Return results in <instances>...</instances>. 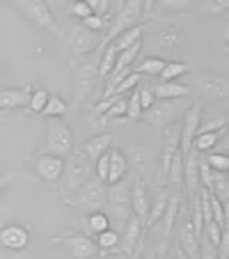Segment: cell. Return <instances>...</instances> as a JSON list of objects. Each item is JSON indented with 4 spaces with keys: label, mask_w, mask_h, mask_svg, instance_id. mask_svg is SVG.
I'll list each match as a JSON object with an SVG mask.
<instances>
[{
    "label": "cell",
    "mask_w": 229,
    "mask_h": 259,
    "mask_svg": "<svg viewBox=\"0 0 229 259\" xmlns=\"http://www.w3.org/2000/svg\"><path fill=\"white\" fill-rule=\"evenodd\" d=\"M62 195L64 200L78 193L80 186H85L89 179L94 177V165L89 163V158L83 154V149H73L64 161V172H62Z\"/></svg>",
    "instance_id": "obj_1"
},
{
    "label": "cell",
    "mask_w": 229,
    "mask_h": 259,
    "mask_svg": "<svg viewBox=\"0 0 229 259\" xmlns=\"http://www.w3.org/2000/svg\"><path fill=\"white\" fill-rule=\"evenodd\" d=\"M73 152V133L71 126L62 117H49L46 122V149L44 154L67 158Z\"/></svg>",
    "instance_id": "obj_2"
},
{
    "label": "cell",
    "mask_w": 229,
    "mask_h": 259,
    "mask_svg": "<svg viewBox=\"0 0 229 259\" xmlns=\"http://www.w3.org/2000/svg\"><path fill=\"white\" fill-rule=\"evenodd\" d=\"M142 21V3L140 0H128V3H124L122 7H119V12L115 14V19L108 21V34L106 39L101 41V49H106V46H110L112 41L117 39L119 34H124L126 30L135 28V25H140Z\"/></svg>",
    "instance_id": "obj_3"
},
{
    "label": "cell",
    "mask_w": 229,
    "mask_h": 259,
    "mask_svg": "<svg viewBox=\"0 0 229 259\" xmlns=\"http://www.w3.org/2000/svg\"><path fill=\"white\" fill-rule=\"evenodd\" d=\"M14 5H16V10H19L25 19L32 21L34 25H39V28L49 30V32H53V34H60V28H58V23H55V16L51 14L49 5H46L44 0H19Z\"/></svg>",
    "instance_id": "obj_4"
},
{
    "label": "cell",
    "mask_w": 229,
    "mask_h": 259,
    "mask_svg": "<svg viewBox=\"0 0 229 259\" xmlns=\"http://www.w3.org/2000/svg\"><path fill=\"white\" fill-rule=\"evenodd\" d=\"M64 202L73 204V206H87V209H92V211H101L103 204H106V186H103V181H99L97 175H94L85 186L78 188V193H73V195Z\"/></svg>",
    "instance_id": "obj_5"
},
{
    "label": "cell",
    "mask_w": 229,
    "mask_h": 259,
    "mask_svg": "<svg viewBox=\"0 0 229 259\" xmlns=\"http://www.w3.org/2000/svg\"><path fill=\"white\" fill-rule=\"evenodd\" d=\"M140 49H142V41H138V44H133L131 49H126V51H122V53H117V62H115V67H112L110 76L106 78V94H103V99L110 97L112 90L117 88V85L122 83L124 78H126L128 73H131V67H133V62H135V58H138V53H140Z\"/></svg>",
    "instance_id": "obj_6"
},
{
    "label": "cell",
    "mask_w": 229,
    "mask_h": 259,
    "mask_svg": "<svg viewBox=\"0 0 229 259\" xmlns=\"http://www.w3.org/2000/svg\"><path fill=\"white\" fill-rule=\"evenodd\" d=\"M174 227H176V243L188 254V259H200V239L195 236V230H193V223H190L188 213H179Z\"/></svg>",
    "instance_id": "obj_7"
},
{
    "label": "cell",
    "mask_w": 229,
    "mask_h": 259,
    "mask_svg": "<svg viewBox=\"0 0 229 259\" xmlns=\"http://www.w3.org/2000/svg\"><path fill=\"white\" fill-rule=\"evenodd\" d=\"M202 115H204L202 106H190L188 108V113H186V117H184V124H181V133H179L181 156H186V154L190 152L193 140H195V136H197V128H200V124H202Z\"/></svg>",
    "instance_id": "obj_8"
},
{
    "label": "cell",
    "mask_w": 229,
    "mask_h": 259,
    "mask_svg": "<svg viewBox=\"0 0 229 259\" xmlns=\"http://www.w3.org/2000/svg\"><path fill=\"white\" fill-rule=\"evenodd\" d=\"M69 44H71L73 55H87V53H92L101 41H99L97 32H89L87 28H83V25L78 23L69 30Z\"/></svg>",
    "instance_id": "obj_9"
},
{
    "label": "cell",
    "mask_w": 229,
    "mask_h": 259,
    "mask_svg": "<svg viewBox=\"0 0 229 259\" xmlns=\"http://www.w3.org/2000/svg\"><path fill=\"white\" fill-rule=\"evenodd\" d=\"M62 245L69 250L73 259H92L99 252L97 241L89 239L87 234H69L62 239Z\"/></svg>",
    "instance_id": "obj_10"
},
{
    "label": "cell",
    "mask_w": 229,
    "mask_h": 259,
    "mask_svg": "<svg viewBox=\"0 0 229 259\" xmlns=\"http://www.w3.org/2000/svg\"><path fill=\"white\" fill-rule=\"evenodd\" d=\"M30 243V232L28 227L19 225V223H12V225H5L0 230V245L5 250H12V252H19V250H25Z\"/></svg>",
    "instance_id": "obj_11"
},
{
    "label": "cell",
    "mask_w": 229,
    "mask_h": 259,
    "mask_svg": "<svg viewBox=\"0 0 229 259\" xmlns=\"http://www.w3.org/2000/svg\"><path fill=\"white\" fill-rule=\"evenodd\" d=\"M34 167H37V172H39V177L44 181L55 184V181L62 179L64 158L51 156V154H37V156H34Z\"/></svg>",
    "instance_id": "obj_12"
},
{
    "label": "cell",
    "mask_w": 229,
    "mask_h": 259,
    "mask_svg": "<svg viewBox=\"0 0 229 259\" xmlns=\"http://www.w3.org/2000/svg\"><path fill=\"white\" fill-rule=\"evenodd\" d=\"M97 64H99V58L87 60V62L76 71V103H80L89 92H92L94 80L99 78L97 76Z\"/></svg>",
    "instance_id": "obj_13"
},
{
    "label": "cell",
    "mask_w": 229,
    "mask_h": 259,
    "mask_svg": "<svg viewBox=\"0 0 229 259\" xmlns=\"http://www.w3.org/2000/svg\"><path fill=\"white\" fill-rule=\"evenodd\" d=\"M106 197H108V204H110L112 213L122 220L126 218V211L131 209V186H124L122 181H119V184L108 188Z\"/></svg>",
    "instance_id": "obj_14"
},
{
    "label": "cell",
    "mask_w": 229,
    "mask_h": 259,
    "mask_svg": "<svg viewBox=\"0 0 229 259\" xmlns=\"http://www.w3.org/2000/svg\"><path fill=\"white\" fill-rule=\"evenodd\" d=\"M174 106L176 101H156L149 110L142 113V119L156 128H165L172 122V117H174Z\"/></svg>",
    "instance_id": "obj_15"
},
{
    "label": "cell",
    "mask_w": 229,
    "mask_h": 259,
    "mask_svg": "<svg viewBox=\"0 0 229 259\" xmlns=\"http://www.w3.org/2000/svg\"><path fill=\"white\" fill-rule=\"evenodd\" d=\"M184 200H186L184 193H179V191H172L170 193V202H167L165 211H163V215H161V223H163L161 234H163V241L170 239L172 230H174V225H176V218H179V211H181V204H184Z\"/></svg>",
    "instance_id": "obj_16"
},
{
    "label": "cell",
    "mask_w": 229,
    "mask_h": 259,
    "mask_svg": "<svg viewBox=\"0 0 229 259\" xmlns=\"http://www.w3.org/2000/svg\"><path fill=\"white\" fill-rule=\"evenodd\" d=\"M197 90L200 94L209 99H224L227 97V90H229V83L224 76H211V73H200L197 76Z\"/></svg>",
    "instance_id": "obj_17"
},
{
    "label": "cell",
    "mask_w": 229,
    "mask_h": 259,
    "mask_svg": "<svg viewBox=\"0 0 229 259\" xmlns=\"http://www.w3.org/2000/svg\"><path fill=\"white\" fill-rule=\"evenodd\" d=\"M128 172V158L119 149H108V179L106 186H115L119 181H124Z\"/></svg>",
    "instance_id": "obj_18"
},
{
    "label": "cell",
    "mask_w": 229,
    "mask_h": 259,
    "mask_svg": "<svg viewBox=\"0 0 229 259\" xmlns=\"http://www.w3.org/2000/svg\"><path fill=\"white\" fill-rule=\"evenodd\" d=\"M149 195H147V184L142 177H138L131 186V213L138 215V218L145 223L147 213H149Z\"/></svg>",
    "instance_id": "obj_19"
},
{
    "label": "cell",
    "mask_w": 229,
    "mask_h": 259,
    "mask_svg": "<svg viewBox=\"0 0 229 259\" xmlns=\"http://www.w3.org/2000/svg\"><path fill=\"white\" fill-rule=\"evenodd\" d=\"M30 88H7L0 90V110L7 113V110H14V108H23L30 103Z\"/></svg>",
    "instance_id": "obj_20"
},
{
    "label": "cell",
    "mask_w": 229,
    "mask_h": 259,
    "mask_svg": "<svg viewBox=\"0 0 229 259\" xmlns=\"http://www.w3.org/2000/svg\"><path fill=\"white\" fill-rule=\"evenodd\" d=\"M154 90V97L156 101H176V99H184L190 94V88L179 80H170V83H158Z\"/></svg>",
    "instance_id": "obj_21"
},
{
    "label": "cell",
    "mask_w": 229,
    "mask_h": 259,
    "mask_svg": "<svg viewBox=\"0 0 229 259\" xmlns=\"http://www.w3.org/2000/svg\"><path fill=\"white\" fill-rule=\"evenodd\" d=\"M110 145H112V136H110V133H99V136L89 138V140L83 145V154L89 158V163L94 165V163H97L99 158L108 152V149H110Z\"/></svg>",
    "instance_id": "obj_22"
},
{
    "label": "cell",
    "mask_w": 229,
    "mask_h": 259,
    "mask_svg": "<svg viewBox=\"0 0 229 259\" xmlns=\"http://www.w3.org/2000/svg\"><path fill=\"white\" fill-rule=\"evenodd\" d=\"M145 223H142L138 215H128L126 218V232H124V252H126V257L135 250L138 241H140V236L145 234Z\"/></svg>",
    "instance_id": "obj_23"
},
{
    "label": "cell",
    "mask_w": 229,
    "mask_h": 259,
    "mask_svg": "<svg viewBox=\"0 0 229 259\" xmlns=\"http://www.w3.org/2000/svg\"><path fill=\"white\" fill-rule=\"evenodd\" d=\"M179 133L181 126H170L165 131V147H163V154H161V172L167 175V167L172 163V156L179 152Z\"/></svg>",
    "instance_id": "obj_24"
},
{
    "label": "cell",
    "mask_w": 229,
    "mask_h": 259,
    "mask_svg": "<svg viewBox=\"0 0 229 259\" xmlns=\"http://www.w3.org/2000/svg\"><path fill=\"white\" fill-rule=\"evenodd\" d=\"M170 188H158L156 191V197H154V202L149 204V213H147V220H145V230H149L154 223H158L163 215V211H165L167 202H170Z\"/></svg>",
    "instance_id": "obj_25"
},
{
    "label": "cell",
    "mask_w": 229,
    "mask_h": 259,
    "mask_svg": "<svg viewBox=\"0 0 229 259\" xmlns=\"http://www.w3.org/2000/svg\"><path fill=\"white\" fill-rule=\"evenodd\" d=\"M167 179H170V191H179L184 193V156H181V152H176L174 156H172V163L170 167H167Z\"/></svg>",
    "instance_id": "obj_26"
},
{
    "label": "cell",
    "mask_w": 229,
    "mask_h": 259,
    "mask_svg": "<svg viewBox=\"0 0 229 259\" xmlns=\"http://www.w3.org/2000/svg\"><path fill=\"white\" fill-rule=\"evenodd\" d=\"M142 34H145V25H135V28L126 30L124 34H119L117 39L112 41V46H115V51H117V53H122V51L131 49L133 44L142 41Z\"/></svg>",
    "instance_id": "obj_27"
},
{
    "label": "cell",
    "mask_w": 229,
    "mask_h": 259,
    "mask_svg": "<svg viewBox=\"0 0 229 259\" xmlns=\"http://www.w3.org/2000/svg\"><path fill=\"white\" fill-rule=\"evenodd\" d=\"M220 138H224V128H222V131L200 133V136H195V140H193V147H190V149H195L197 154H204V152H209L211 147L218 145Z\"/></svg>",
    "instance_id": "obj_28"
},
{
    "label": "cell",
    "mask_w": 229,
    "mask_h": 259,
    "mask_svg": "<svg viewBox=\"0 0 229 259\" xmlns=\"http://www.w3.org/2000/svg\"><path fill=\"white\" fill-rule=\"evenodd\" d=\"M211 195H215L224 206L229 202V179H227V172H213V184H211ZM229 209V206H227Z\"/></svg>",
    "instance_id": "obj_29"
},
{
    "label": "cell",
    "mask_w": 229,
    "mask_h": 259,
    "mask_svg": "<svg viewBox=\"0 0 229 259\" xmlns=\"http://www.w3.org/2000/svg\"><path fill=\"white\" fill-rule=\"evenodd\" d=\"M115 62H117V51H115V46H106L103 49V55L99 58V64H97V76L99 78H108L112 71V67H115Z\"/></svg>",
    "instance_id": "obj_30"
},
{
    "label": "cell",
    "mask_w": 229,
    "mask_h": 259,
    "mask_svg": "<svg viewBox=\"0 0 229 259\" xmlns=\"http://www.w3.org/2000/svg\"><path fill=\"white\" fill-rule=\"evenodd\" d=\"M83 223L87 225V232H94V234L110 230V215L106 211H92L87 218H83Z\"/></svg>",
    "instance_id": "obj_31"
},
{
    "label": "cell",
    "mask_w": 229,
    "mask_h": 259,
    "mask_svg": "<svg viewBox=\"0 0 229 259\" xmlns=\"http://www.w3.org/2000/svg\"><path fill=\"white\" fill-rule=\"evenodd\" d=\"M165 60L163 58H145L138 62L135 73H145V76H158V73L165 69Z\"/></svg>",
    "instance_id": "obj_32"
},
{
    "label": "cell",
    "mask_w": 229,
    "mask_h": 259,
    "mask_svg": "<svg viewBox=\"0 0 229 259\" xmlns=\"http://www.w3.org/2000/svg\"><path fill=\"white\" fill-rule=\"evenodd\" d=\"M188 71H190V64L186 62H167L165 69L158 73V78H161V83H170V80H176L179 76H184Z\"/></svg>",
    "instance_id": "obj_33"
},
{
    "label": "cell",
    "mask_w": 229,
    "mask_h": 259,
    "mask_svg": "<svg viewBox=\"0 0 229 259\" xmlns=\"http://www.w3.org/2000/svg\"><path fill=\"white\" fill-rule=\"evenodd\" d=\"M64 113H67V101H64L60 94H51L46 108L41 110V115H46V117H62Z\"/></svg>",
    "instance_id": "obj_34"
},
{
    "label": "cell",
    "mask_w": 229,
    "mask_h": 259,
    "mask_svg": "<svg viewBox=\"0 0 229 259\" xmlns=\"http://www.w3.org/2000/svg\"><path fill=\"white\" fill-rule=\"evenodd\" d=\"M131 161L138 170H149L151 167V152L147 147H131Z\"/></svg>",
    "instance_id": "obj_35"
},
{
    "label": "cell",
    "mask_w": 229,
    "mask_h": 259,
    "mask_svg": "<svg viewBox=\"0 0 229 259\" xmlns=\"http://www.w3.org/2000/svg\"><path fill=\"white\" fill-rule=\"evenodd\" d=\"M158 41H161L163 46H167V49H174L181 41V30L176 28V25H167V28H163L161 32H158Z\"/></svg>",
    "instance_id": "obj_36"
},
{
    "label": "cell",
    "mask_w": 229,
    "mask_h": 259,
    "mask_svg": "<svg viewBox=\"0 0 229 259\" xmlns=\"http://www.w3.org/2000/svg\"><path fill=\"white\" fill-rule=\"evenodd\" d=\"M138 80H140V73L131 71V73H128V76H126V78H124L122 83L117 85V88L112 90V92H110V97H115V99H122L124 94H131V92H133V88H135V85H138Z\"/></svg>",
    "instance_id": "obj_37"
},
{
    "label": "cell",
    "mask_w": 229,
    "mask_h": 259,
    "mask_svg": "<svg viewBox=\"0 0 229 259\" xmlns=\"http://www.w3.org/2000/svg\"><path fill=\"white\" fill-rule=\"evenodd\" d=\"M49 97H51V92H46V90H34L32 94H30V103H28V108L32 110V113H37V115H41V110L46 108V103H49Z\"/></svg>",
    "instance_id": "obj_38"
},
{
    "label": "cell",
    "mask_w": 229,
    "mask_h": 259,
    "mask_svg": "<svg viewBox=\"0 0 229 259\" xmlns=\"http://www.w3.org/2000/svg\"><path fill=\"white\" fill-rule=\"evenodd\" d=\"M126 119H131V122H140L142 119V106L138 92H131V97H126Z\"/></svg>",
    "instance_id": "obj_39"
},
{
    "label": "cell",
    "mask_w": 229,
    "mask_h": 259,
    "mask_svg": "<svg viewBox=\"0 0 229 259\" xmlns=\"http://www.w3.org/2000/svg\"><path fill=\"white\" fill-rule=\"evenodd\" d=\"M197 170H200V186L211 191V184H213V170L209 167L206 158L200 154V163H197Z\"/></svg>",
    "instance_id": "obj_40"
},
{
    "label": "cell",
    "mask_w": 229,
    "mask_h": 259,
    "mask_svg": "<svg viewBox=\"0 0 229 259\" xmlns=\"http://www.w3.org/2000/svg\"><path fill=\"white\" fill-rule=\"evenodd\" d=\"M103 119H119V117H126V97L117 99V101L112 103L110 108H108L106 113L101 115Z\"/></svg>",
    "instance_id": "obj_41"
},
{
    "label": "cell",
    "mask_w": 229,
    "mask_h": 259,
    "mask_svg": "<svg viewBox=\"0 0 229 259\" xmlns=\"http://www.w3.org/2000/svg\"><path fill=\"white\" fill-rule=\"evenodd\" d=\"M117 243H119V234L115 230H106V232H101V234H97V245L101 250H110Z\"/></svg>",
    "instance_id": "obj_42"
},
{
    "label": "cell",
    "mask_w": 229,
    "mask_h": 259,
    "mask_svg": "<svg viewBox=\"0 0 229 259\" xmlns=\"http://www.w3.org/2000/svg\"><path fill=\"white\" fill-rule=\"evenodd\" d=\"M224 126H227V115L211 117V119H206L204 124H200V128H197V136H200V133H211V131H222Z\"/></svg>",
    "instance_id": "obj_43"
},
{
    "label": "cell",
    "mask_w": 229,
    "mask_h": 259,
    "mask_svg": "<svg viewBox=\"0 0 229 259\" xmlns=\"http://www.w3.org/2000/svg\"><path fill=\"white\" fill-rule=\"evenodd\" d=\"M204 158L213 172H227L229 170V156H224V154H209V156H204Z\"/></svg>",
    "instance_id": "obj_44"
},
{
    "label": "cell",
    "mask_w": 229,
    "mask_h": 259,
    "mask_svg": "<svg viewBox=\"0 0 229 259\" xmlns=\"http://www.w3.org/2000/svg\"><path fill=\"white\" fill-rule=\"evenodd\" d=\"M106 23H108L106 19H101V16H97V14H89L87 19H83V23H80V25H83V28H87L89 32H101V30L106 28Z\"/></svg>",
    "instance_id": "obj_45"
},
{
    "label": "cell",
    "mask_w": 229,
    "mask_h": 259,
    "mask_svg": "<svg viewBox=\"0 0 229 259\" xmlns=\"http://www.w3.org/2000/svg\"><path fill=\"white\" fill-rule=\"evenodd\" d=\"M138 97H140V106H142V113L145 110H149L154 103H156V97H154V90L149 88V85H145V88L138 92Z\"/></svg>",
    "instance_id": "obj_46"
},
{
    "label": "cell",
    "mask_w": 229,
    "mask_h": 259,
    "mask_svg": "<svg viewBox=\"0 0 229 259\" xmlns=\"http://www.w3.org/2000/svg\"><path fill=\"white\" fill-rule=\"evenodd\" d=\"M161 5L165 7V10H179V12H188L195 7L190 0H161Z\"/></svg>",
    "instance_id": "obj_47"
},
{
    "label": "cell",
    "mask_w": 229,
    "mask_h": 259,
    "mask_svg": "<svg viewBox=\"0 0 229 259\" xmlns=\"http://www.w3.org/2000/svg\"><path fill=\"white\" fill-rule=\"evenodd\" d=\"M67 12H69L71 16H78L80 21L87 19V16L92 14V10H89L87 3H73V5H69V10H67Z\"/></svg>",
    "instance_id": "obj_48"
},
{
    "label": "cell",
    "mask_w": 229,
    "mask_h": 259,
    "mask_svg": "<svg viewBox=\"0 0 229 259\" xmlns=\"http://www.w3.org/2000/svg\"><path fill=\"white\" fill-rule=\"evenodd\" d=\"M229 3L227 0H218V3H206V5L200 7V12H204V14H220V12H227Z\"/></svg>",
    "instance_id": "obj_49"
},
{
    "label": "cell",
    "mask_w": 229,
    "mask_h": 259,
    "mask_svg": "<svg viewBox=\"0 0 229 259\" xmlns=\"http://www.w3.org/2000/svg\"><path fill=\"white\" fill-rule=\"evenodd\" d=\"M145 248H147V232L140 236V241H138L135 250L128 254V259H142V257H145Z\"/></svg>",
    "instance_id": "obj_50"
},
{
    "label": "cell",
    "mask_w": 229,
    "mask_h": 259,
    "mask_svg": "<svg viewBox=\"0 0 229 259\" xmlns=\"http://www.w3.org/2000/svg\"><path fill=\"white\" fill-rule=\"evenodd\" d=\"M14 177H16V175H0V193L5 191V188L10 186L12 181H14Z\"/></svg>",
    "instance_id": "obj_51"
},
{
    "label": "cell",
    "mask_w": 229,
    "mask_h": 259,
    "mask_svg": "<svg viewBox=\"0 0 229 259\" xmlns=\"http://www.w3.org/2000/svg\"><path fill=\"white\" fill-rule=\"evenodd\" d=\"M174 252H176V259H188V254H186L184 250H181V245L176 243V241H174Z\"/></svg>",
    "instance_id": "obj_52"
},
{
    "label": "cell",
    "mask_w": 229,
    "mask_h": 259,
    "mask_svg": "<svg viewBox=\"0 0 229 259\" xmlns=\"http://www.w3.org/2000/svg\"><path fill=\"white\" fill-rule=\"evenodd\" d=\"M5 117H7V113H3V110H0V122H5Z\"/></svg>",
    "instance_id": "obj_53"
},
{
    "label": "cell",
    "mask_w": 229,
    "mask_h": 259,
    "mask_svg": "<svg viewBox=\"0 0 229 259\" xmlns=\"http://www.w3.org/2000/svg\"><path fill=\"white\" fill-rule=\"evenodd\" d=\"M145 259H158V257H156V254H147Z\"/></svg>",
    "instance_id": "obj_54"
}]
</instances>
